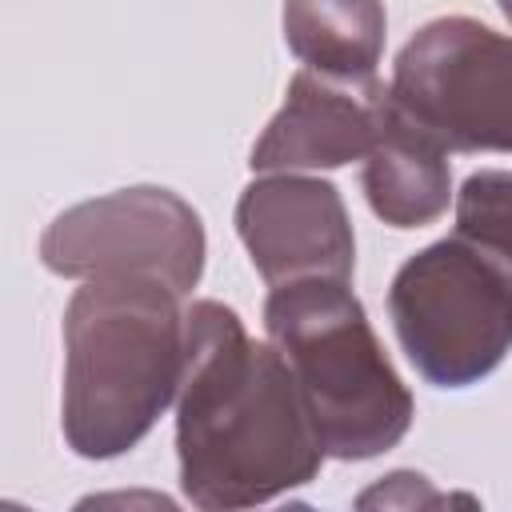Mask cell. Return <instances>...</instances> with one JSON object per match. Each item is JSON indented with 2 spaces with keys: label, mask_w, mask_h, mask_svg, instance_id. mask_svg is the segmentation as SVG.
<instances>
[{
  "label": "cell",
  "mask_w": 512,
  "mask_h": 512,
  "mask_svg": "<svg viewBox=\"0 0 512 512\" xmlns=\"http://www.w3.org/2000/svg\"><path fill=\"white\" fill-rule=\"evenodd\" d=\"M176 412L180 484L200 508H248L308 484L324 460L308 404L276 344H256L216 300L188 308Z\"/></svg>",
  "instance_id": "1"
},
{
  "label": "cell",
  "mask_w": 512,
  "mask_h": 512,
  "mask_svg": "<svg viewBox=\"0 0 512 512\" xmlns=\"http://www.w3.org/2000/svg\"><path fill=\"white\" fill-rule=\"evenodd\" d=\"M180 292L160 280L104 276L76 288L64 312V436L104 460L132 448L180 396Z\"/></svg>",
  "instance_id": "2"
},
{
  "label": "cell",
  "mask_w": 512,
  "mask_h": 512,
  "mask_svg": "<svg viewBox=\"0 0 512 512\" xmlns=\"http://www.w3.org/2000/svg\"><path fill=\"white\" fill-rule=\"evenodd\" d=\"M264 332L296 376L324 456L364 460L412 424V396L388 364L348 280H284L264 300Z\"/></svg>",
  "instance_id": "3"
},
{
  "label": "cell",
  "mask_w": 512,
  "mask_h": 512,
  "mask_svg": "<svg viewBox=\"0 0 512 512\" xmlns=\"http://www.w3.org/2000/svg\"><path fill=\"white\" fill-rule=\"evenodd\" d=\"M388 312L416 372L464 388L512 348V272L480 244L448 236L396 272Z\"/></svg>",
  "instance_id": "4"
},
{
  "label": "cell",
  "mask_w": 512,
  "mask_h": 512,
  "mask_svg": "<svg viewBox=\"0 0 512 512\" xmlns=\"http://www.w3.org/2000/svg\"><path fill=\"white\" fill-rule=\"evenodd\" d=\"M388 96L448 152H512V36L440 16L400 48Z\"/></svg>",
  "instance_id": "5"
},
{
  "label": "cell",
  "mask_w": 512,
  "mask_h": 512,
  "mask_svg": "<svg viewBox=\"0 0 512 512\" xmlns=\"http://www.w3.org/2000/svg\"><path fill=\"white\" fill-rule=\"evenodd\" d=\"M40 260L56 276H136L184 296L204 268V228L168 188H120L60 212L40 240Z\"/></svg>",
  "instance_id": "6"
},
{
  "label": "cell",
  "mask_w": 512,
  "mask_h": 512,
  "mask_svg": "<svg viewBox=\"0 0 512 512\" xmlns=\"http://www.w3.org/2000/svg\"><path fill=\"white\" fill-rule=\"evenodd\" d=\"M236 232L268 284L336 276L348 280L356 240L340 192L316 176H264L252 180L236 204Z\"/></svg>",
  "instance_id": "7"
},
{
  "label": "cell",
  "mask_w": 512,
  "mask_h": 512,
  "mask_svg": "<svg viewBox=\"0 0 512 512\" xmlns=\"http://www.w3.org/2000/svg\"><path fill=\"white\" fill-rule=\"evenodd\" d=\"M384 100L388 88L376 76L344 80L300 68L288 84L284 108L256 140L248 164L260 172H292L364 160L376 144Z\"/></svg>",
  "instance_id": "8"
},
{
  "label": "cell",
  "mask_w": 512,
  "mask_h": 512,
  "mask_svg": "<svg viewBox=\"0 0 512 512\" xmlns=\"http://www.w3.org/2000/svg\"><path fill=\"white\" fill-rule=\"evenodd\" d=\"M440 148L420 124H412L392 96L384 100L380 132L364 156V196L372 212L392 228H420L448 208L452 172Z\"/></svg>",
  "instance_id": "9"
},
{
  "label": "cell",
  "mask_w": 512,
  "mask_h": 512,
  "mask_svg": "<svg viewBox=\"0 0 512 512\" xmlns=\"http://www.w3.org/2000/svg\"><path fill=\"white\" fill-rule=\"evenodd\" d=\"M284 40L304 68L344 80L376 76L384 52L380 0H284Z\"/></svg>",
  "instance_id": "10"
},
{
  "label": "cell",
  "mask_w": 512,
  "mask_h": 512,
  "mask_svg": "<svg viewBox=\"0 0 512 512\" xmlns=\"http://www.w3.org/2000/svg\"><path fill=\"white\" fill-rule=\"evenodd\" d=\"M500 12L508 16V24H512V0H500Z\"/></svg>",
  "instance_id": "11"
}]
</instances>
